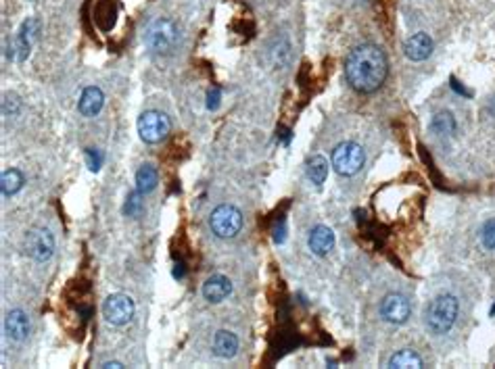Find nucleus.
I'll return each mask as SVG.
<instances>
[{"label":"nucleus","mask_w":495,"mask_h":369,"mask_svg":"<svg viewBox=\"0 0 495 369\" xmlns=\"http://www.w3.org/2000/svg\"><path fill=\"white\" fill-rule=\"evenodd\" d=\"M481 242L485 244V249L495 251V220L483 223L481 227Z\"/></svg>","instance_id":"obj_22"},{"label":"nucleus","mask_w":495,"mask_h":369,"mask_svg":"<svg viewBox=\"0 0 495 369\" xmlns=\"http://www.w3.org/2000/svg\"><path fill=\"white\" fill-rule=\"evenodd\" d=\"M172 132V121L165 113L161 111H145L138 117V134L143 142L157 144L165 140Z\"/></svg>","instance_id":"obj_5"},{"label":"nucleus","mask_w":495,"mask_h":369,"mask_svg":"<svg viewBox=\"0 0 495 369\" xmlns=\"http://www.w3.org/2000/svg\"><path fill=\"white\" fill-rule=\"evenodd\" d=\"M238 351V338L236 334L230 330H220L213 336V353L222 359H230L234 357Z\"/></svg>","instance_id":"obj_15"},{"label":"nucleus","mask_w":495,"mask_h":369,"mask_svg":"<svg viewBox=\"0 0 495 369\" xmlns=\"http://www.w3.org/2000/svg\"><path fill=\"white\" fill-rule=\"evenodd\" d=\"M424 363H422V359H420V355L416 353V351H410V348H404V351H399V353H395L391 359H389V363H386V368L391 369H404V368H422Z\"/></svg>","instance_id":"obj_20"},{"label":"nucleus","mask_w":495,"mask_h":369,"mask_svg":"<svg viewBox=\"0 0 495 369\" xmlns=\"http://www.w3.org/2000/svg\"><path fill=\"white\" fill-rule=\"evenodd\" d=\"M4 334L11 340H17V342L26 340L28 334H30V317H28V313L21 311V309L9 311L6 317H4Z\"/></svg>","instance_id":"obj_11"},{"label":"nucleus","mask_w":495,"mask_h":369,"mask_svg":"<svg viewBox=\"0 0 495 369\" xmlns=\"http://www.w3.org/2000/svg\"><path fill=\"white\" fill-rule=\"evenodd\" d=\"M366 163V152L357 142H341L339 147L333 150V167L339 176L351 178L355 176Z\"/></svg>","instance_id":"obj_4"},{"label":"nucleus","mask_w":495,"mask_h":369,"mask_svg":"<svg viewBox=\"0 0 495 369\" xmlns=\"http://www.w3.org/2000/svg\"><path fill=\"white\" fill-rule=\"evenodd\" d=\"M178 25L167 17H157L145 30V44L155 55H169L178 44Z\"/></svg>","instance_id":"obj_3"},{"label":"nucleus","mask_w":495,"mask_h":369,"mask_svg":"<svg viewBox=\"0 0 495 369\" xmlns=\"http://www.w3.org/2000/svg\"><path fill=\"white\" fill-rule=\"evenodd\" d=\"M412 305L404 295H386L381 300V317L389 324L401 326L410 319Z\"/></svg>","instance_id":"obj_9"},{"label":"nucleus","mask_w":495,"mask_h":369,"mask_svg":"<svg viewBox=\"0 0 495 369\" xmlns=\"http://www.w3.org/2000/svg\"><path fill=\"white\" fill-rule=\"evenodd\" d=\"M389 75V61L377 44L355 46L345 61V77L355 92L372 94L381 88Z\"/></svg>","instance_id":"obj_1"},{"label":"nucleus","mask_w":495,"mask_h":369,"mask_svg":"<svg viewBox=\"0 0 495 369\" xmlns=\"http://www.w3.org/2000/svg\"><path fill=\"white\" fill-rule=\"evenodd\" d=\"M305 171H307V178L311 180V184L322 186L326 182V178H328V161L322 154H313L307 161Z\"/></svg>","instance_id":"obj_16"},{"label":"nucleus","mask_w":495,"mask_h":369,"mask_svg":"<svg viewBox=\"0 0 495 369\" xmlns=\"http://www.w3.org/2000/svg\"><path fill=\"white\" fill-rule=\"evenodd\" d=\"M457 298L454 295H439L430 300L424 313V324L435 336L447 334L457 319Z\"/></svg>","instance_id":"obj_2"},{"label":"nucleus","mask_w":495,"mask_h":369,"mask_svg":"<svg viewBox=\"0 0 495 369\" xmlns=\"http://www.w3.org/2000/svg\"><path fill=\"white\" fill-rule=\"evenodd\" d=\"M335 242H337L335 232H333L328 225H316V227L311 229L309 238H307L309 251H311L313 255H318V257L328 255V253L335 249Z\"/></svg>","instance_id":"obj_10"},{"label":"nucleus","mask_w":495,"mask_h":369,"mask_svg":"<svg viewBox=\"0 0 495 369\" xmlns=\"http://www.w3.org/2000/svg\"><path fill=\"white\" fill-rule=\"evenodd\" d=\"M209 225L218 238H234L243 227V213L234 205H220L211 213Z\"/></svg>","instance_id":"obj_6"},{"label":"nucleus","mask_w":495,"mask_h":369,"mask_svg":"<svg viewBox=\"0 0 495 369\" xmlns=\"http://www.w3.org/2000/svg\"><path fill=\"white\" fill-rule=\"evenodd\" d=\"M159 184V171L152 165H143L136 171V190L140 194H149Z\"/></svg>","instance_id":"obj_17"},{"label":"nucleus","mask_w":495,"mask_h":369,"mask_svg":"<svg viewBox=\"0 0 495 369\" xmlns=\"http://www.w3.org/2000/svg\"><path fill=\"white\" fill-rule=\"evenodd\" d=\"M111 368L115 369L123 368V363H119V361H107V363H103V369H111Z\"/></svg>","instance_id":"obj_24"},{"label":"nucleus","mask_w":495,"mask_h":369,"mask_svg":"<svg viewBox=\"0 0 495 369\" xmlns=\"http://www.w3.org/2000/svg\"><path fill=\"white\" fill-rule=\"evenodd\" d=\"M103 105H105V94H103V90L96 88V86H88V88H84V92H82V96H79L77 109H79V113H82L84 117H94V115L101 113Z\"/></svg>","instance_id":"obj_14"},{"label":"nucleus","mask_w":495,"mask_h":369,"mask_svg":"<svg viewBox=\"0 0 495 369\" xmlns=\"http://www.w3.org/2000/svg\"><path fill=\"white\" fill-rule=\"evenodd\" d=\"M26 184V178L19 169H6L2 171V178H0V188H2V194L4 196H13L17 194L21 188Z\"/></svg>","instance_id":"obj_21"},{"label":"nucleus","mask_w":495,"mask_h":369,"mask_svg":"<svg viewBox=\"0 0 495 369\" xmlns=\"http://www.w3.org/2000/svg\"><path fill=\"white\" fill-rule=\"evenodd\" d=\"M26 253L38 263L48 261L55 253V236H52V232L46 229V227L30 229V234L26 236Z\"/></svg>","instance_id":"obj_7"},{"label":"nucleus","mask_w":495,"mask_h":369,"mask_svg":"<svg viewBox=\"0 0 495 369\" xmlns=\"http://www.w3.org/2000/svg\"><path fill=\"white\" fill-rule=\"evenodd\" d=\"M491 315H495V305H494V309H491Z\"/></svg>","instance_id":"obj_25"},{"label":"nucleus","mask_w":495,"mask_h":369,"mask_svg":"<svg viewBox=\"0 0 495 369\" xmlns=\"http://www.w3.org/2000/svg\"><path fill=\"white\" fill-rule=\"evenodd\" d=\"M134 300L128 295H111L105 302H103V315L109 324L113 326H126L132 317H134Z\"/></svg>","instance_id":"obj_8"},{"label":"nucleus","mask_w":495,"mask_h":369,"mask_svg":"<svg viewBox=\"0 0 495 369\" xmlns=\"http://www.w3.org/2000/svg\"><path fill=\"white\" fill-rule=\"evenodd\" d=\"M138 190L136 192H132L130 196H128V203H126V207H123V213L126 215H130V217H136L138 213H140V209H143V203L138 200Z\"/></svg>","instance_id":"obj_23"},{"label":"nucleus","mask_w":495,"mask_h":369,"mask_svg":"<svg viewBox=\"0 0 495 369\" xmlns=\"http://www.w3.org/2000/svg\"><path fill=\"white\" fill-rule=\"evenodd\" d=\"M433 46H435L433 38L428 36V34H424V32H418V34H414V36H410L406 40L404 52H406V57L410 61L420 63V61H424V59H428L433 55Z\"/></svg>","instance_id":"obj_12"},{"label":"nucleus","mask_w":495,"mask_h":369,"mask_svg":"<svg viewBox=\"0 0 495 369\" xmlns=\"http://www.w3.org/2000/svg\"><path fill=\"white\" fill-rule=\"evenodd\" d=\"M203 298L207 300V302H222V300H226L230 295H232V282H230L226 276H211V278H207L205 280V284H203Z\"/></svg>","instance_id":"obj_13"},{"label":"nucleus","mask_w":495,"mask_h":369,"mask_svg":"<svg viewBox=\"0 0 495 369\" xmlns=\"http://www.w3.org/2000/svg\"><path fill=\"white\" fill-rule=\"evenodd\" d=\"M36 34H38V21L36 19H28L21 25V32L17 36V44H19V50H21L19 59H26L30 55V48H32V42H34Z\"/></svg>","instance_id":"obj_19"},{"label":"nucleus","mask_w":495,"mask_h":369,"mask_svg":"<svg viewBox=\"0 0 495 369\" xmlns=\"http://www.w3.org/2000/svg\"><path fill=\"white\" fill-rule=\"evenodd\" d=\"M456 119L450 111H441L437 113L433 119H430V132L435 136H452L456 132Z\"/></svg>","instance_id":"obj_18"}]
</instances>
